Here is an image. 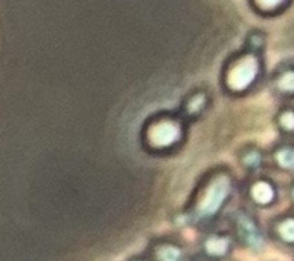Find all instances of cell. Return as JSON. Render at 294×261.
Instances as JSON below:
<instances>
[{
    "label": "cell",
    "instance_id": "obj_13",
    "mask_svg": "<svg viewBox=\"0 0 294 261\" xmlns=\"http://www.w3.org/2000/svg\"><path fill=\"white\" fill-rule=\"evenodd\" d=\"M291 198H292V201H294V185H292V188H291Z\"/></svg>",
    "mask_w": 294,
    "mask_h": 261
},
{
    "label": "cell",
    "instance_id": "obj_2",
    "mask_svg": "<svg viewBox=\"0 0 294 261\" xmlns=\"http://www.w3.org/2000/svg\"><path fill=\"white\" fill-rule=\"evenodd\" d=\"M239 234L242 235L244 241L256 250H260L265 246V238H264L260 229L248 217H241L239 218Z\"/></svg>",
    "mask_w": 294,
    "mask_h": 261
},
{
    "label": "cell",
    "instance_id": "obj_1",
    "mask_svg": "<svg viewBox=\"0 0 294 261\" xmlns=\"http://www.w3.org/2000/svg\"><path fill=\"white\" fill-rule=\"evenodd\" d=\"M228 182L227 180H218L209 191L206 200L201 205V211L206 215H212L218 211V208L222 205V201L225 200L227 194H228Z\"/></svg>",
    "mask_w": 294,
    "mask_h": 261
},
{
    "label": "cell",
    "instance_id": "obj_7",
    "mask_svg": "<svg viewBox=\"0 0 294 261\" xmlns=\"http://www.w3.org/2000/svg\"><path fill=\"white\" fill-rule=\"evenodd\" d=\"M277 235L286 244H294V217H286L277 224Z\"/></svg>",
    "mask_w": 294,
    "mask_h": 261
},
{
    "label": "cell",
    "instance_id": "obj_3",
    "mask_svg": "<svg viewBox=\"0 0 294 261\" xmlns=\"http://www.w3.org/2000/svg\"><path fill=\"white\" fill-rule=\"evenodd\" d=\"M150 138L155 146H169L179 138V128L175 123H161L153 128Z\"/></svg>",
    "mask_w": 294,
    "mask_h": 261
},
{
    "label": "cell",
    "instance_id": "obj_10",
    "mask_svg": "<svg viewBox=\"0 0 294 261\" xmlns=\"http://www.w3.org/2000/svg\"><path fill=\"white\" fill-rule=\"evenodd\" d=\"M279 88L283 93H294V72H288L280 78Z\"/></svg>",
    "mask_w": 294,
    "mask_h": 261
},
{
    "label": "cell",
    "instance_id": "obj_6",
    "mask_svg": "<svg viewBox=\"0 0 294 261\" xmlns=\"http://www.w3.org/2000/svg\"><path fill=\"white\" fill-rule=\"evenodd\" d=\"M276 161L283 170H294V146H282L276 151Z\"/></svg>",
    "mask_w": 294,
    "mask_h": 261
},
{
    "label": "cell",
    "instance_id": "obj_9",
    "mask_svg": "<svg viewBox=\"0 0 294 261\" xmlns=\"http://www.w3.org/2000/svg\"><path fill=\"white\" fill-rule=\"evenodd\" d=\"M279 126L285 132H294V111H285L279 117Z\"/></svg>",
    "mask_w": 294,
    "mask_h": 261
},
{
    "label": "cell",
    "instance_id": "obj_12",
    "mask_svg": "<svg viewBox=\"0 0 294 261\" xmlns=\"http://www.w3.org/2000/svg\"><path fill=\"white\" fill-rule=\"evenodd\" d=\"M260 161H262V157L257 151H253V152L247 154V157H245V164H248L251 167H257L260 164Z\"/></svg>",
    "mask_w": 294,
    "mask_h": 261
},
{
    "label": "cell",
    "instance_id": "obj_8",
    "mask_svg": "<svg viewBox=\"0 0 294 261\" xmlns=\"http://www.w3.org/2000/svg\"><path fill=\"white\" fill-rule=\"evenodd\" d=\"M206 246H207V250H209L210 253H213V255H222V253H225V250H227V247H228V243H227V240H224V238H210V240L206 243Z\"/></svg>",
    "mask_w": 294,
    "mask_h": 261
},
{
    "label": "cell",
    "instance_id": "obj_5",
    "mask_svg": "<svg viewBox=\"0 0 294 261\" xmlns=\"http://www.w3.org/2000/svg\"><path fill=\"white\" fill-rule=\"evenodd\" d=\"M254 74H256L254 63H245L241 68H238L236 72L233 74L232 84L235 86L236 90H242V88H245V86H248L251 83V80L254 78Z\"/></svg>",
    "mask_w": 294,
    "mask_h": 261
},
{
    "label": "cell",
    "instance_id": "obj_11",
    "mask_svg": "<svg viewBox=\"0 0 294 261\" xmlns=\"http://www.w3.org/2000/svg\"><path fill=\"white\" fill-rule=\"evenodd\" d=\"M159 256H161L162 261H179L181 252L176 247H164L159 252Z\"/></svg>",
    "mask_w": 294,
    "mask_h": 261
},
{
    "label": "cell",
    "instance_id": "obj_4",
    "mask_svg": "<svg viewBox=\"0 0 294 261\" xmlns=\"http://www.w3.org/2000/svg\"><path fill=\"white\" fill-rule=\"evenodd\" d=\"M251 195H253V198L256 200V203L267 206V205H270V203L274 201V198H276V189H274V186L270 185L268 182H257V183L253 186V189H251Z\"/></svg>",
    "mask_w": 294,
    "mask_h": 261
}]
</instances>
